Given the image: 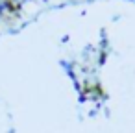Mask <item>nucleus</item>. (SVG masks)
Instances as JSON below:
<instances>
[{
	"mask_svg": "<svg viewBox=\"0 0 135 133\" xmlns=\"http://www.w3.org/2000/svg\"><path fill=\"white\" fill-rule=\"evenodd\" d=\"M72 2H80V0H72Z\"/></svg>",
	"mask_w": 135,
	"mask_h": 133,
	"instance_id": "obj_1",
	"label": "nucleus"
}]
</instances>
